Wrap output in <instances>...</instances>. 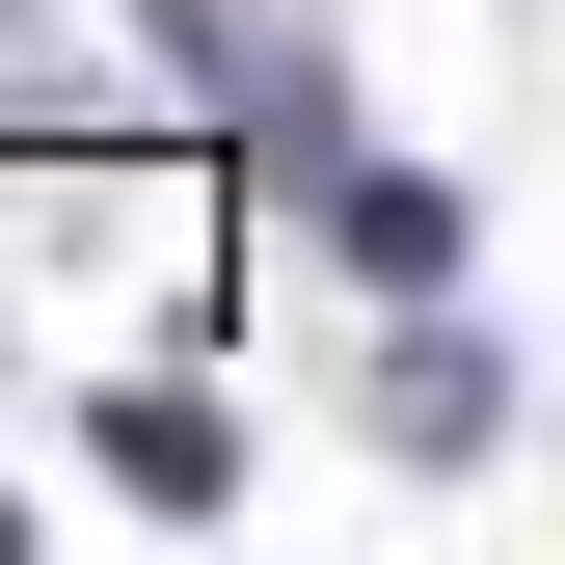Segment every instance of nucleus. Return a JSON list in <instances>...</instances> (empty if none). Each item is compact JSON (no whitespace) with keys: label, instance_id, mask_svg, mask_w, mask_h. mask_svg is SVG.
<instances>
[{"label":"nucleus","instance_id":"1","mask_svg":"<svg viewBox=\"0 0 565 565\" xmlns=\"http://www.w3.org/2000/svg\"><path fill=\"white\" fill-rule=\"evenodd\" d=\"M377 431H404V458H484V431H512V377H484L458 323H404V350H377Z\"/></svg>","mask_w":565,"mask_h":565},{"label":"nucleus","instance_id":"2","mask_svg":"<svg viewBox=\"0 0 565 565\" xmlns=\"http://www.w3.org/2000/svg\"><path fill=\"white\" fill-rule=\"evenodd\" d=\"M323 243H350V269H404V297H431V269H458V189H404V162H323Z\"/></svg>","mask_w":565,"mask_h":565},{"label":"nucleus","instance_id":"3","mask_svg":"<svg viewBox=\"0 0 565 565\" xmlns=\"http://www.w3.org/2000/svg\"><path fill=\"white\" fill-rule=\"evenodd\" d=\"M108 484H135V512H216L243 458H216V404H162V377H135V404H108Z\"/></svg>","mask_w":565,"mask_h":565}]
</instances>
